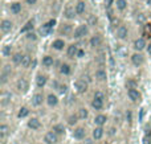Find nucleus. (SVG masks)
Here are the masks:
<instances>
[{"label": "nucleus", "instance_id": "9d476101", "mask_svg": "<svg viewBox=\"0 0 151 144\" xmlns=\"http://www.w3.org/2000/svg\"><path fill=\"white\" fill-rule=\"evenodd\" d=\"M104 135H105V130H104V127H101V126H96V128L91 132V138H93L94 140H101L102 138H104Z\"/></svg>", "mask_w": 151, "mask_h": 144}, {"label": "nucleus", "instance_id": "aec40b11", "mask_svg": "<svg viewBox=\"0 0 151 144\" xmlns=\"http://www.w3.org/2000/svg\"><path fill=\"white\" fill-rule=\"evenodd\" d=\"M48 82V78L45 74H39V76L36 77V86L39 87V89H42V87L47 85Z\"/></svg>", "mask_w": 151, "mask_h": 144}, {"label": "nucleus", "instance_id": "9b49d317", "mask_svg": "<svg viewBox=\"0 0 151 144\" xmlns=\"http://www.w3.org/2000/svg\"><path fill=\"white\" fill-rule=\"evenodd\" d=\"M73 138L76 140H83L86 138V130L83 127H77L73 131Z\"/></svg>", "mask_w": 151, "mask_h": 144}, {"label": "nucleus", "instance_id": "4c0bfd02", "mask_svg": "<svg viewBox=\"0 0 151 144\" xmlns=\"http://www.w3.org/2000/svg\"><path fill=\"white\" fill-rule=\"evenodd\" d=\"M11 97H12V95H11L9 93H7V91L3 93V94H1V105L5 106L7 103H9L11 102Z\"/></svg>", "mask_w": 151, "mask_h": 144}, {"label": "nucleus", "instance_id": "c85d7f7f", "mask_svg": "<svg viewBox=\"0 0 151 144\" xmlns=\"http://www.w3.org/2000/svg\"><path fill=\"white\" fill-rule=\"evenodd\" d=\"M32 65V58H31V56L29 54H24V57H23V61H21V68H24V69H27V68H29V66Z\"/></svg>", "mask_w": 151, "mask_h": 144}, {"label": "nucleus", "instance_id": "b1692460", "mask_svg": "<svg viewBox=\"0 0 151 144\" xmlns=\"http://www.w3.org/2000/svg\"><path fill=\"white\" fill-rule=\"evenodd\" d=\"M41 63L44 68H50V66H53V63H55V60H53L52 56H44Z\"/></svg>", "mask_w": 151, "mask_h": 144}, {"label": "nucleus", "instance_id": "0eeeda50", "mask_svg": "<svg viewBox=\"0 0 151 144\" xmlns=\"http://www.w3.org/2000/svg\"><path fill=\"white\" fill-rule=\"evenodd\" d=\"M130 58H131V63H133L134 66H137V68L142 66L143 65V62H145V57L139 52H135L134 54H131Z\"/></svg>", "mask_w": 151, "mask_h": 144}, {"label": "nucleus", "instance_id": "f3484780", "mask_svg": "<svg viewBox=\"0 0 151 144\" xmlns=\"http://www.w3.org/2000/svg\"><path fill=\"white\" fill-rule=\"evenodd\" d=\"M76 15H77L76 7H72V5H68V7L65 8V11H64V16H65L66 19H69V20L74 19V17H76Z\"/></svg>", "mask_w": 151, "mask_h": 144}, {"label": "nucleus", "instance_id": "79ce46f5", "mask_svg": "<svg viewBox=\"0 0 151 144\" xmlns=\"http://www.w3.org/2000/svg\"><path fill=\"white\" fill-rule=\"evenodd\" d=\"M77 119H80V118H78V115H70L68 118V123L70 124V126H73V124L77 123Z\"/></svg>", "mask_w": 151, "mask_h": 144}, {"label": "nucleus", "instance_id": "864d4df0", "mask_svg": "<svg viewBox=\"0 0 151 144\" xmlns=\"http://www.w3.org/2000/svg\"><path fill=\"white\" fill-rule=\"evenodd\" d=\"M11 144H19L17 142H13V143H11Z\"/></svg>", "mask_w": 151, "mask_h": 144}, {"label": "nucleus", "instance_id": "a878e982", "mask_svg": "<svg viewBox=\"0 0 151 144\" xmlns=\"http://www.w3.org/2000/svg\"><path fill=\"white\" fill-rule=\"evenodd\" d=\"M60 73L63 74V76H69V74L72 73L70 65H69V63H66V62L61 63V66H60Z\"/></svg>", "mask_w": 151, "mask_h": 144}, {"label": "nucleus", "instance_id": "412c9836", "mask_svg": "<svg viewBox=\"0 0 151 144\" xmlns=\"http://www.w3.org/2000/svg\"><path fill=\"white\" fill-rule=\"evenodd\" d=\"M77 53H78V46L76 44H70L66 49V54H68L69 58H74L77 57Z\"/></svg>", "mask_w": 151, "mask_h": 144}, {"label": "nucleus", "instance_id": "473e14b6", "mask_svg": "<svg viewBox=\"0 0 151 144\" xmlns=\"http://www.w3.org/2000/svg\"><path fill=\"white\" fill-rule=\"evenodd\" d=\"M114 4L118 11H125L127 8V0H115Z\"/></svg>", "mask_w": 151, "mask_h": 144}, {"label": "nucleus", "instance_id": "5701e85b", "mask_svg": "<svg viewBox=\"0 0 151 144\" xmlns=\"http://www.w3.org/2000/svg\"><path fill=\"white\" fill-rule=\"evenodd\" d=\"M91 107L96 111H101L104 108V99H99V98H93L91 101Z\"/></svg>", "mask_w": 151, "mask_h": 144}, {"label": "nucleus", "instance_id": "c9c22d12", "mask_svg": "<svg viewBox=\"0 0 151 144\" xmlns=\"http://www.w3.org/2000/svg\"><path fill=\"white\" fill-rule=\"evenodd\" d=\"M32 29H33V21H28V23L20 29V33H28V32H32Z\"/></svg>", "mask_w": 151, "mask_h": 144}, {"label": "nucleus", "instance_id": "2eb2a0df", "mask_svg": "<svg viewBox=\"0 0 151 144\" xmlns=\"http://www.w3.org/2000/svg\"><path fill=\"white\" fill-rule=\"evenodd\" d=\"M28 127L32 130V131H37V130L41 128V122L37 118H31L28 120Z\"/></svg>", "mask_w": 151, "mask_h": 144}, {"label": "nucleus", "instance_id": "8fccbe9b", "mask_svg": "<svg viewBox=\"0 0 151 144\" xmlns=\"http://www.w3.org/2000/svg\"><path fill=\"white\" fill-rule=\"evenodd\" d=\"M93 140H94V139H93ZM93 140H91V139H86L85 142H83V144H93Z\"/></svg>", "mask_w": 151, "mask_h": 144}, {"label": "nucleus", "instance_id": "de8ad7c7", "mask_svg": "<svg viewBox=\"0 0 151 144\" xmlns=\"http://www.w3.org/2000/svg\"><path fill=\"white\" fill-rule=\"evenodd\" d=\"M27 3H28L29 5H33V4H36L37 3V0H27Z\"/></svg>", "mask_w": 151, "mask_h": 144}, {"label": "nucleus", "instance_id": "4468645a", "mask_svg": "<svg viewBox=\"0 0 151 144\" xmlns=\"http://www.w3.org/2000/svg\"><path fill=\"white\" fill-rule=\"evenodd\" d=\"M145 48H147L146 40H145V38H142V37H141V38H137L135 41H134V49H135L137 52H142Z\"/></svg>", "mask_w": 151, "mask_h": 144}, {"label": "nucleus", "instance_id": "1a4fd4ad", "mask_svg": "<svg viewBox=\"0 0 151 144\" xmlns=\"http://www.w3.org/2000/svg\"><path fill=\"white\" fill-rule=\"evenodd\" d=\"M129 37V29L125 25H119L117 28V38L119 40H126Z\"/></svg>", "mask_w": 151, "mask_h": 144}, {"label": "nucleus", "instance_id": "6e6552de", "mask_svg": "<svg viewBox=\"0 0 151 144\" xmlns=\"http://www.w3.org/2000/svg\"><path fill=\"white\" fill-rule=\"evenodd\" d=\"M45 97L42 93H36V94H33V97H32V105L35 106V107H39V106H41L42 103H44Z\"/></svg>", "mask_w": 151, "mask_h": 144}, {"label": "nucleus", "instance_id": "39448f33", "mask_svg": "<svg viewBox=\"0 0 151 144\" xmlns=\"http://www.w3.org/2000/svg\"><path fill=\"white\" fill-rule=\"evenodd\" d=\"M16 89H17L19 93L25 94V93L28 91V89H29V82L27 81L25 78H20L17 82H16Z\"/></svg>", "mask_w": 151, "mask_h": 144}, {"label": "nucleus", "instance_id": "c03bdc74", "mask_svg": "<svg viewBox=\"0 0 151 144\" xmlns=\"http://www.w3.org/2000/svg\"><path fill=\"white\" fill-rule=\"evenodd\" d=\"M66 89H68V87H66V85H60L57 90L61 93V94H65V93H66Z\"/></svg>", "mask_w": 151, "mask_h": 144}, {"label": "nucleus", "instance_id": "603ef678", "mask_svg": "<svg viewBox=\"0 0 151 144\" xmlns=\"http://www.w3.org/2000/svg\"><path fill=\"white\" fill-rule=\"evenodd\" d=\"M145 144H150V140H147V138L145 139Z\"/></svg>", "mask_w": 151, "mask_h": 144}, {"label": "nucleus", "instance_id": "58836bf2", "mask_svg": "<svg viewBox=\"0 0 151 144\" xmlns=\"http://www.w3.org/2000/svg\"><path fill=\"white\" fill-rule=\"evenodd\" d=\"M1 53L4 57H9L11 53H12V46H11V45H4L1 49Z\"/></svg>", "mask_w": 151, "mask_h": 144}, {"label": "nucleus", "instance_id": "3c124183", "mask_svg": "<svg viewBox=\"0 0 151 144\" xmlns=\"http://www.w3.org/2000/svg\"><path fill=\"white\" fill-rule=\"evenodd\" d=\"M143 114H145V110L142 108V110H141V120H142V118H143Z\"/></svg>", "mask_w": 151, "mask_h": 144}, {"label": "nucleus", "instance_id": "a19ab883", "mask_svg": "<svg viewBox=\"0 0 151 144\" xmlns=\"http://www.w3.org/2000/svg\"><path fill=\"white\" fill-rule=\"evenodd\" d=\"M143 33H145V36L151 37V24H146V25H145V28H143Z\"/></svg>", "mask_w": 151, "mask_h": 144}, {"label": "nucleus", "instance_id": "72a5a7b5", "mask_svg": "<svg viewBox=\"0 0 151 144\" xmlns=\"http://www.w3.org/2000/svg\"><path fill=\"white\" fill-rule=\"evenodd\" d=\"M29 115V110H28V107H20V110H19V113H17V118H20V119H23V118H27V116Z\"/></svg>", "mask_w": 151, "mask_h": 144}, {"label": "nucleus", "instance_id": "20e7f679", "mask_svg": "<svg viewBox=\"0 0 151 144\" xmlns=\"http://www.w3.org/2000/svg\"><path fill=\"white\" fill-rule=\"evenodd\" d=\"M45 144H57L58 143V134H56L55 131H48L44 136Z\"/></svg>", "mask_w": 151, "mask_h": 144}, {"label": "nucleus", "instance_id": "2f4dec72", "mask_svg": "<svg viewBox=\"0 0 151 144\" xmlns=\"http://www.w3.org/2000/svg\"><path fill=\"white\" fill-rule=\"evenodd\" d=\"M86 9V4L85 1H82V0H80V1L76 4V11H77V15H82L83 12H85Z\"/></svg>", "mask_w": 151, "mask_h": 144}, {"label": "nucleus", "instance_id": "a211bd4d", "mask_svg": "<svg viewBox=\"0 0 151 144\" xmlns=\"http://www.w3.org/2000/svg\"><path fill=\"white\" fill-rule=\"evenodd\" d=\"M47 103L49 107H56L58 105V97L56 94H53V93H50L47 97Z\"/></svg>", "mask_w": 151, "mask_h": 144}, {"label": "nucleus", "instance_id": "dca6fc26", "mask_svg": "<svg viewBox=\"0 0 151 144\" xmlns=\"http://www.w3.org/2000/svg\"><path fill=\"white\" fill-rule=\"evenodd\" d=\"M94 77H96L97 81L104 82V81H106V79H107V71L105 70V69L99 68V69H97V70H96V74H94Z\"/></svg>", "mask_w": 151, "mask_h": 144}, {"label": "nucleus", "instance_id": "f704fd0d", "mask_svg": "<svg viewBox=\"0 0 151 144\" xmlns=\"http://www.w3.org/2000/svg\"><path fill=\"white\" fill-rule=\"evenodd\" d=\"M52 130L58 135H65V127H64V124H55Z\"/></svg>", "mask_w": 151, "mask_h": 144}, {"label": "nucleus", "instance_id": "c756f323", "mask_svg": "<svg viewBox=\"0 0 151 144\" xmlns=\"http://www.w3.org/2000/svg\"><path fill=\"white\" fill-rule=\"evenodd\" d=\"M77 115H78V118H80L81 120H85V119H88V116H89V111H88V108H85V107H80V108H78Z\"/></svg>", "mask_w": 151, "mask_h": 144}, {"label": "nucleus", "instance_id": "ddd939ff", "mask_svg": "<svg viewBox=\"0 0 151 144\" xmlns=\"http://www.w3.org/2000/svg\"><path fill=\"white\" fill-rule=\"evenodd\" d=\"M89 44H90V46L94 48V49H96V48H99L102 45V37H101V34H94V36H91Z\"/></svg>", "mask_w": 151, "mask_h": 144}, {"label": "nucleus", "instance_id": "a18cd8bd", "mask_svg": "<svg viewBox=\"0 0 151 144\" xmlns=\"http://www.w3.org/2000/svg\"><path fill=\"white\" fill-rule=\"evenodd\" d=\"M27 38H28V40H33V41H35V40H36V34H35L33 32H28V33H27Z\"/></svg>", "mask_w": 151, "mask_h": 144}, {"label": "nucleus", "instance_id": "bb28decb", "mask_svg": "<svg viewBox=\"0 0 151 144\" xmlns=\"http://www.w3.org/2000/svg\"><path fill=\"white\" fill-rule=\"evenodd\" d=\"M9 11H11V13H13V15L20 13L21 12V3H19V1L12 3V4H11V7H9Z\"/></svg>", "mask_w": 151, "mask_h": 144}, {"label": "nucleus", "instance_id": "393cba45", "mask_svg": "<svg viewBox=\"0 0 151 144\" xmlns=\"http://www.w3.org/2000/svg\"><path fill=\"white\" fill-rule=\"evenodd\" d=\"M64 46H65V41L61 40V38H57V40H55V41L52 42V48L55 50H63Z\"/></svg>", "mask_w": 151, "mask_h": 144}, {"label": "nucleus", "instance_id": "cd10ccee", "mask_svg": "<svg viewBox=\"0 0 151 144\" xmlns=\"http://www.w3.org/2000/svg\"><path fill=\"white\" fill-rule=\"evenodd\" d=\"M72 31H73V29H72V25H70V24H64V25L60 28V33L64 34V36H70V34H72Z\"/></svg>", "mask_w": 151, "mask_h": 144}, {"label": "nucleus", "instance_id": "49530a36", "mask_svg": "<svg viewBox=\"0 0 151 144\" xmlns=\"http://www.w3.org/2000/svg\"><path fill=\"white\" fill-rule=\"evenodd\" d=\"M85 56V52L82 49H78V53H77V58H82Z\"/></svg>", "mask_w": 151, "mask_h": 144}, {"label": "nucleus", "instance_id": "f8f14e48", "mask_svg": "<svg viewBox=\"0 0 151 144\" xmlns=\"http://www.w3.org/2000/svg\"><path fill=\"white\" fill-rule=\"evenodd\" d=\"M12 28H13V23L11 20H7V19L3 20L1 24H0V29H1L3 33H8V32H11Z\"/></svg>", "mask_w": 151, "mask_h": 144}, {"label": "nucleus", "instance_id": "7ed1b4c3", "mask_svg": "<svg viewBox=\"0 0 151 144\" xmlns=\"http://www.w3.org/2000/svg\"><path fill=\"white\" fill-rule=\"evenodd\" d=\"M88 33H89V28H88V25L82 24V25L77 26V28L74 29V32H73V37H74V38H82V37H85Z\"/></svg>", "mask_w": 151, "mask_h": 144}, {"label": "nucleus", "instance_id": "7c9ffc66", "mask_svg": "<svg viewBox=\"0 0 151 144\" xmlns=\"http://www.w3.org/2000/svg\"><path fill=\"white\" fill-rule=\"evenodd\" d=\"M8 134H9V127H8L7 124H1V126H0V139L4 140Z\"/></svg>", "mask_w": 151, "mask_h": 144}, {"label": "nucleus", "instance_id": "ea45409f", "mask_svg": "<svg viewBox=\"0 0 151 144\" xmlns=\"http://www.w3.org/2000/svg\"><path fill=\"white\" fill-rule=\"evenodd\" d=\"M137 23L138 24H145L146 23V15H145V13H139V15L137 16Z\"/></svg>", "mask_w": 151, "mask_h": 144}, {"label": "nucleus", "instance_id": "5fc2aeb1", "mask_svg": "<svg viewBox=\"0 0 151 144\" xmlns=\"http://www.w3.org/2000/svg\"><path fill=\"white\" fill-rule=\"evenodd\" d=\"M147 3H151V0H147Z\"/></svg>", "mask_w": 151, "mask_h": 144}, {"label": "nucleus", "instance_id": "4be33fe9", "mask_svg": "<svg viewBox=\"0 0 151 144\" xmlns=\"http://www.w3.org/2000/svg\"><path fill=\"white\" fill-rule=\"evenodd\" d=\"M11 73H12L11 66L9 65H5L4 68H3V70H1V83H5V82H7V78L11 76Z\"/></svg>", "mask_w": 151, "mask_h": 144}, {"label": "nucleus", "instance_id": "e433bc0d", "mask_svg": "<svg viewBox=\"0 0 151 144\" xmlns=\"http://www.w3.org/2000/svg\"><path fill=\"white\" fill-rule=\"evenodd\" d=\"M23 57H24V54H21V53H15V54L12 56V61H13V63H15V65H21Z\"/></svg>", "mask_w": 151, "mask_h": 144}, {"label": "nucleus", "instance_id": "6ab92c4d", "mask_svg": "<svg viewBox=\"0 0 151 144\" xmlns=\"http://www.w3.org/2000/svg\"><path fill=\"white\" fill-rule=\"evenodd\" d=\"M106 122H107V116L105 115V114H98V115L94 118V124H96V126L104 127L105 124H106Z\"/></svg>", "mask_w": 151, "mask_h": 144}, {"label": "nucleus", "instance_id": "423d86ee", "mask_svg": "<svg viewBox=\"0 0 151 144\" xmlns=\"http://www.w3.org/2000/svg\"><path fill=\"white\" fill-rule=\"evenodd\" d=\"M74 90L78 94H85L88 91V83H86L83 79H77L74 82Z\"/></svg>", "mask_w": 151, "mask_h": 144}, {"label": "nucleus", "instance_id": "37998d69", "mask_svg": "<svg viewBox=\"0 0 151 144\" xmlns=\"http://www.w3.org/2000/svg\"><path fill=\"white\" fill-rule=\"evenodd\" d=\"M94 98H99V99H105V94L102 91H96L94 93Z\"/></svg>", "mask_w": 151, "mask_h": 144}, {"label": "nucleus", "instance_id": "09e8293b", "mask_svg": "<svg viewBox=\"0 0 151 144\" xmlns=\"http://www.w3.org/2000/svg\"><path fill=\"white\" fill-rule=\"evenodd\" d=\"M146 49H147V53H149V56L151 57V42H150L149 45H147V48H146Z\"/></svg>", "mask_w": 151, "mask_h": 144}, {"label": "nucleus", "instance_id": "f03ea898", "mask_svg": "<svg viewBox=\"0 0 151 144\" xmlns=\"http://www.w3.org/2000/svg\"><path fill=\"white\" fill-rule=\"evenodd\" d=\"M55 24H56V20H50L49 23H47V24H44V25L40 28V34H41L42 37H45V36H49L50 33H52V29H53V26H55Z\"/></svg>", "mask_w": 151, "mask_h": 144}, {"label": "nucleus", "instance_id": "f257e3e1", "mask_svg": "<svg viewBox=\"0 0 151 144\" xmlns=\"http://www.w3.org/2000/svg\"><path fill=\"white\" fill-rule=\"evenodd\" d=\"M127 97L131 102H141L142 101V93L135 87H130L127 90Z\"/></svg>", "mask_w": 151, "mask_h": 144}]
</instances>
